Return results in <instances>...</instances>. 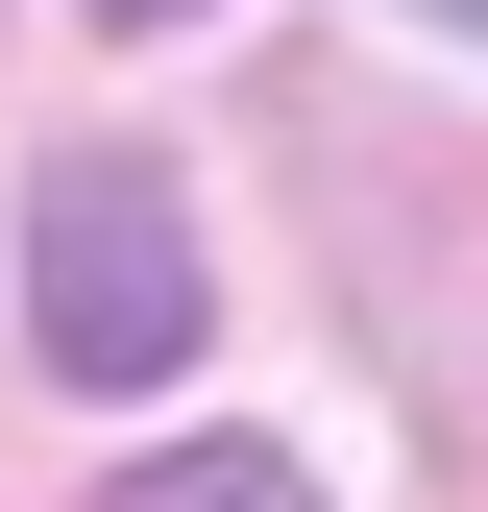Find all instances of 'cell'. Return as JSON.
<instances>
[{
    "label": "cell",
    "instance_id": "1",
    "mask_svg": "<svg viewBox=\"0 0 488 512\" xmlns=\"http://www.w3.org/2000/svg\"><path fill=\"white\" fill-rule=\"evenodd\" d=\"M196 220H171V171L147 147H74L25 196V342L74 366V391H171V366H196Z\"/></svg>",
    "mask_w": 488,
    "mask_h": 512
},
{
    "label": "cell",
    "instance_id": "2",
    "mask_svg": "<svg viewBox=\"0 0 488 512\" xmlns=\"http://www.w3.org/2000/svg\"><path fill=\"white\" fill-rule=\"evenodd\" d=\"M98 512H318V464H293V439H171V464H122Z\"/></svg>",
    "mask_w": 488,
    "mask_h": 512
},
{
    "label": "cell",
    "instance_id": "3",
    "mask_svg": "<svg viewBox=\"0 0 488 512\" xmlns=\"http://www.w3.org/2000/svg\"><path fill=\"white\" fill-rule=\"evenodd\" d=\"M98 25H122V49H147V25H196V0H98Z\"/></svg>",
    "mask_w": 488,
    "mask_h": 512
},
{
    "label": "cell",
    "instance_id": "4",
    "mask_svg": "<svg viewBox=\"0 0 488 512\" xmlns=\"http://www.w3.org/2000/svg\"><path fill=\"white\" fill-rule=\"evenodd\" d=\"M440 25H488V0H440Z\"/></svg>",
    "mask_w": 488,
    "mask_h": 512
}]
</instances>
